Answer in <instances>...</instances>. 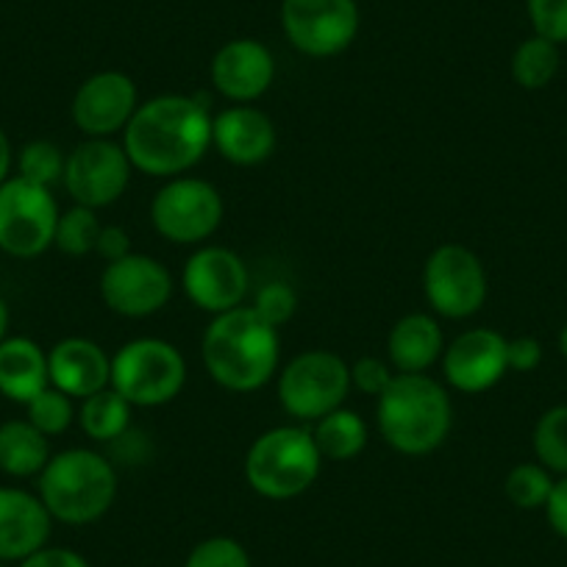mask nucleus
<instances>
[{"instance_id": "e433bc0d", "label": "nucleus", "mask_w": 567, "mask_h": 567, "mask_svg": "<svg viewBox=\"0 0 567 567\" xmlns=\"http://www.w3.org/2000/svg\"><path fill=\"white\" fill-rule=\"evenodd\" d=\"M20 567H90V561L73 548H40L29 559L20 561Z\"/></svg>"}, {"instance_id": "6e6552de", "label": "nucleus", "mask_w": 567, "mask_h": 567, "mask_svg": "<svg viewBox=\"0 0 567 567\" xmlns=\"http://www.w3.org/2000/svg\"><path fill=\"white\" fill-rule=\"evenodd\" d=\"M423 292L432 315L445 320H465L482 312L489 296L487 270L465 245H440L425 259Z\"/></svg>"}, {"instance_id": "b1692460", "label": "nucleus", "mask_w": 567, "mask_h": 567, "mask_svg": "<svg viewBox=\"0 0 567 567\" xmlns=\"http://www.w3.org/2000/svg\"><path fill=\"white\" fill-rule=\"evenodd\" d=\"M312 437L323 462H351L364 451L370 440V429L364 417L353 409H334L326 417L315 420Z\"/></svg>"}, {"instance_id": "ea45409f", "label": "nucleus", "mask_w": 567, "mask_h": 567, "mask_svg": "<svg viewBox=\"0 0 567 567\" xmlns=\"http://www.w3.org/2000/svg\"><path fill=\"white\" fill-rule=\"evenodd\" d=\"M9 171H12V142H9V136L0 128V184L12 178Z\"/></svg>"}, {"instance_id": "20e7f679", "label": "nucleus", "mask_w": 567, "mask_h": 567, "mask_svg": "<svg viewBox=\"0 0 567 567\" xmlns=\"http://www.w3.org/2000/svg\"><path fill=\"white\" fill-rule=\"evenodd\" d=\"M117 471L103 454L68 449L53 454L40 473V501L53 520L90 526L112 509L117 498Z\"/></svg>"}, {"instance_id": "f8f14e48", "label": "nucleus", "mask_w": 567, "mask_h": 567, "mask_svg": "<svg viewBox=\"0 0 567 567\" xmlns=\"http://www.w3.org/2000/svg\"><path fill=\"white\" fill-rule=\"evenodd\" d=\"M173 272L165 261L148 254H134L109 261L101 272V298L114 315L131 320L151 318L171 303Z\"/></svg>"}, {"instance_id": "0eeeda50", "label": "nucleus", "mask_w": 567, "mask_h": 567, "mask_svg": "<svg viewBox=\"0 0 567 567\" xmlns=\"http://www.w3.org/2000/svg\"><path fill=\"white\" fill-rule=\"evenodd\" d=\"M351 390V364L323 348L298 353L278 373V403L301 423H315L340 409Z\"/></svg>"}, {"instance_id": "c85d7f7f", "label": "nucleus", "mask_w": 567, "mask_h": 567, "mask_svg": "<svg viewBox=\"0 0 567 567\" xmlns=\"http://www.w3.org/2000/svg\"><path fill=\"white\" fill-rule=\"evenodd\" d=\"M101 228H103V223L97 220L95 209H86V206L75 204L73 209H68L59 215L53 245H56L64 256L95 254Z\"/></svg>"}, {"instance_id": "37998d69", "label": "nucleus", "mask_w": 567, "mask_h": 567, "mask_svg": "<svg viewBox=\"0 0 567 567\" xmlns=\"http://www.w3.org/2000/svg\"><path fill=\"white\" fill-rule=\"evenodd\" d=\"M0 567H7V561H0Z\"/></svg>"}, {"instance_id": "a19ab883", "label": "nucleus", "mask_w": 567, "mask_h": 567, "mask_svg": "<svg viewBox=\"0 0 567 567\" xmlns=\"http://www.w3.org/2000/svg\"><path fill=\"white\" fill-rule=\"evenodd\" d=\"M9 307L7 301H3V296H0V342L7 340V331H9Z\"/></svg>"}, {"instance_id": "a211bd4d", "label": "nucleus", "mask_w": 567, "mask_h": 567, "mask_svg": "<svg viewBox=\"0 0 567 567\" xmlns=\"http://www.w3.org/2000/svg\"><path fill=\"white\" fill-rule=\"evenodd\" d=\"M278 134L272 120L250 103H234L212 114V148L237 167L261 165L272 156Z\"/></svg>"}, {"instance_id": "79ce46f5", "label": "nucleus", "mask_w": 567, "mask_h": 567, "mask_svg": "<svg viewBox=\"0 0 567 567\" xmlns=\"http://www.w3.org/2000/svg\"><path fill=\"white\" fill-rule=\"evenodd\" d=\"M556 346H559V353L561 357L567 359V323L561 326V331H559V337H556Z\"/></svg>"}, {"instance_id": "f03ea898", "label": "nucleus", "mask_w": 567, "mask_h": 567, "mask_svg": "<svg viewBox=\"0 0 567 567\" xmlns=\"http://www.w3.org/2000/svg\"><path fill=\"white\" fill-rule=\"evenodd\" d=\"M200 359L215 384L228 392H256L281 364L278 329L254 307H237L212 318L200 340Z\"/></svg>"}, {"instance_id": "2f4dec72", "label": "nucleus", "mask_w": 567, "mask_h": 567, "mask_svg": "<svg viewBox=\"0 0 567 567\" xmlns=\"http://www.w3.org/2000/svg\"><path fill=\"white\" fill-rule=\"evenodd\" d=\"M184 567H254L245 545L234 537H206L189 550Z\"/></svg>"}, {"instance_id": "39448f33", "label": "nucleus", "mask_w": 567, "mask_h": 567, "mask_svg": "<svg viewBox=\"0 0 567 567\" xmlns=\"http://www.w3.org/2000/svg\"><path fill=\"white\" fill-rule=\"evenodd\" d=\"M323 471V456L307 425H276L259 434L245 454V482L267 501L307 493Z\"/></svg>"}, {"instance_id": "c9c22d12", "label": "nucleus", "mask_w": 567, "mask_h": 567, "mask_svg": "<svg viewBox=\"0 0 567 567\" xmlns=\"http://www.w3.org/2000/svg\"><path fill=\"white\" fill-rule=\"evenodd\" d=\"M506 362L515 373H532L543 364V346H539L537 337H512V340H506Z\"/></svg>"}, {"instance_id": "72a5a7b5", "label": "nucleus", "mask_w": 567, "mask_h": 567, "mask_svg": "<svg viewBox=\"0 0 567 567\" xmlns=\"http://www.w3.org/2000/svg\"><path fill=\"white\" fill-rule=\"evenodd\" d=\"M296 309H298V296L290 284L270 281L256 292L254 312L259 315L261 320H267L270 326H276V329H281L284 323H290Z\"/></svg>"}, {"instance_id": "5701e85b", "label": "nucleus", "mask_w": 567, "mask_h": 567, "mask_svg": "<svg viewBox=\"0 0 567 567\" xmlns=\"http://www.w3.org/2000/svg\"><path fill=\"white\" fill-rule=\"evenodd\" d=\"M51 443L29 420L0 425V471L14 478L40 476L51 462Z\"/></svg>"}, {"instance_id": "9b49d317", "label": "nucleus", "mask_w": 567, "mask_h": 567, "mask_svg": "<svg viewBox=\"0 0 567 567\" xmlns=\"http://www.w3.org/2000/svg\"><path fill=\"white\" fill-rule=\"evenodd\" d=\"M281 29L303 56H340L359 34V7L357 0H281Z\"/></svg>"}, {"instance_id": "f3484780", "label": "nucleus", "mask_w": 567, "mask_h": 567, "mask_svg": "<svg viewBox=\"0 0 567 567\" xmlns=\"http://www.w3.org/2000/svg\"><path fill=\"white\" fill-rule=\"evenodd\" d=\"M209 79L215 92L231 103H254L276 81V59L270 48L254 37H239L217 48L209 64Z\"/></svg>"}, {"instance_id": "cd10ccee", "label": "nucleus", "mask_w": 567, "mask_h": 567, "mask_svg": "<svg viewBox=\"0 0 567 567\" xmlns=\"http://www.w3.org/2000/svg\"><path fill=\"white\" fill-rule=\"evenodd\" d=\"M554 484L556 478L548 467H543L539 462H520V465H515L509 473H506L504 493L512 506L534 512V509H545Z\"/></svg>"}, {"instance_id": "f704fd0d", "label": "nucleus", "mask_w": 567, "mask_h": 567, "mask_svg": "<svg viewBox=\"0 0 567 567\" xmlns=\"http://www.w3.org/2000/svg\"><path fill=\"white\" fill-rule=\"evenodd\" d=\"M395 379V368L386 359L359 357L351 364V386L368 398H379Z\"/></svg>"}, {"instance_id": "f257e3e1", "label": "nucleus", "mask_w": 567, "mask_h": 567, "mask_svg": "<svg viewBox=\"0 0 567 567\" xmlns=\"http://www.w3.org/2000/svg\"><path fill=\"white\" fill-rule=\"evenodd\" d=\"M134 171L154 178L187 176L212 148V112L189 95H156L140 103L123 131Z\"/></svg>"}, {"instance_id": "ddd939ff", "label": "nucleus", "mask_w": 567, "mask_h": 567, "mask_svg": "<svg viewBox=\"0 0 567 567\" xmlns=\"http://www.w3.org/2000/svg\"><path fill=\"white\" fill-rule=\"evenodd\" d=\"M128 154L114 140H84L64 162L62 184L70 198L86 209H106L117 204L131 184Z\"/></svg>"}, {"instance_id": "c756f323", "label": "nucleus", "mask_w": 567, "mask_h": 567, "mask_svg": "<svg viewBox=\"0 0 567 567\" xmlns=\"http://www.w3.org/2000/svg\"><path fill=\"white\" fill-rule=\"evenodd\" d=\"M25 412H29L25 420L51 440L68 432L70 425H73L75 414H79V409L73 406V398L64 395L56 386H48V390H42L40 395L25 403Z\"/></svg>"}, {"instance_id": "9d476101", "label": "nucleus", "mask_w": 567, "mask_h": 567, "mask_svg": "<svg viewBox=\"0 0 567 567\" xmlns=\"http://www.w3.org/2000/svg\"><path fill=\"white\" fill-rule=\"evenodd\" d=\"M59 204L40 184L12 176L0 184V250L14 259L45 254L56 237Z\"/></svg>"}, {"instance_id": "4c0bfd02", "label": "nucleus", "mask_w": 567, "mask_h": 567, "mask_svg": "<svg viewBox=\"0 0 567 567\" xmlns=\"http://www.w3.org/2000/svg\"><path fill=\"white\" fill-rule=\"evenodd\" d=\"M95 254L101 256L103 261H117L123 256L131 254V234L125 231L123 226H103L101 237H97Z\"/></svg>"}, {"instance_id": "4468645a", "label": "nucleus", "mask_w": 567, "mask_h": 567, "mask_svg": "<svg viewBox=\"0 0 567 567\" xmlns=\"http://www.w3.org/2000/svg\"><path fill=\"white\" fill-rule=\"evenodd\" d=\"M184 296L212 318L243 307L250 287V272L243 256L223 245H204L182 270Z\"/></svg>"}, {"instance_id": "473e14b6", "label": "nucleus", "mask_w": 567, "mask_h": 567, "mask_svg": "<svg viewBox=\"0 0 567 567\" xmlns=\"http://www.w3.org/2000/svg\"><path fill=\"white\" fill-rule=\"evenodd\" d=\"M534 34L554 45H567V0H526Z\"/></svg>"}, {"instance_id": "412c9836", "label": "nucleus", "mask_w": 567, "mask_h": 567, "mask_svg": "<svg viewBox=\"0 0 567 567\" xmlns=\"http://www.w3.org/2000/svg\"><path fill=\"white\" fill-rule=\"evenodd\" d=\"M443 353L445 337L437 315L409 312L386 334V362L395 373H429Z\"/></svg>"}, {"instance_id": "bb28decb", "label": "nucleus", "mask_w": 567, "mask_h": 567, "mask_svg": "<svg viewBox=\"0 0 567 567\" xmlns=\"http://www.w3.org/2000/svg\"><path fill=\"white\" fill-rule=\"evenodd\" d=\"M534 456L556 476H567V403L539 414L532 434Z\"/></svg>"}, {"instance_id": "6ab92c4d", "label": "nucleus", "mask_w": 567, "mask_h": 567, "mask_svg": "<svg viewBox=\"0 0 567 567\" xmlns=\"http://www.w3.org/2000/svg\"><path fill=\"white\" fill-rule=\"evenodd\" d=\"M53 517L40 495L0 487V561H23L51 539Z\"/></svg>"}, {"instance_id": "423d86ee", "label": "nucleus", "mask_w": 567, "mask_h": 567, "mask_svg": "<svg viewBox=\"0 0 567 567\" xmlns=\"http://www.w3.org/2000/svg\"><path fill=\"white\" fill-rule=\"evenodd\" d=\"M187 384V359L173 342L136 337L112 357V390L131 406L154 409L176 401Z\"/></svg>"}, {"instance_id": "a878e982", "label": "nucleus", "mask_w": 567, "mask_h": 567, "mask_svg": "<svg viewBox=\"0 0 567 567\" xmlns=\"http://www.w3.org/2000/svg\"><path fill=\"white\" fill-rule=\"evenodd\" d=\"M561 68L559 45L543 40V37H528L512 53V79L520 90L537 92L545 90L556 79Z\"/></svg>"}, {"instance_id": "dca6fc26", "label": "nucleus", "mask_w": 567, "mask_h": 567, "mask_svg": "<svg viewBox=\"0 0 567 567\" xmlns=\"http://www.w3.org/2000/svg\"><path fill=\"white\" fill-rule=\"evenodd\" d=\"M443 375L456 392L482 395L493 390L506 373V337L495 329L462 331L443 353Z\"/></svg>"}, {"instance_id": "7c9ffc66", "label": "nucleus", "mask_w": 567, "mask_h": 567, "mask_svg": "<svg viewBox=\"0 0 567 567\" xmlns=\"http://www.w3.org/2000/svg\"><path fill=\"white\" fill-rule=\"evenodd\" d=\"M64 162H68V156L59 151V145H53L51 140H34L29 145H23V151H20L18 176L51 189L53 184L62 182Z\"/></svg>"}, {"instance_id": "393cba45", "label": "nucleus", "mask_w": 567, "mask_h": 567, "mask_svg": "<svg viewBox=\"0 0 567 567\" xmlns=\"http://www.w3.org/2000/svg\"><path fill=\"white\" fill-rule=\"evenodd\" d=\"M131 414H134V406L117 390L106 386V390L81 401L75 420H79L81 432L90 440H95V443H114V440L128 434Z\"/></svg>"}, {"instance_id": "7ed1b4c3", "label": "nucleus", "mask_w": 567, "mask_h": 567, "mask_svg": "<svg viewBox=\"0 0 567 567\" xmlns=\"http://www.w3.org/2000/svg\"><path fill=\"white\" fill-rule=\"evenodd\" d=\"M375 425L398 454H434L451 434L454 403L429 373H395L392 384L375 398Z\"/></svg>"}, {"instance_id": "58836bf2", "label": "nucleus", "mask_w": 567, "mask_h": 567, "mask_svg": "<svg viewBox=\"0 0 567 567\" xmlns=\"http://www.w3.org/2000/svg\"><path fill=\"white\" fill-rule=\"evenodd\" d=\"M545 517H548V526L554 528V534L567 539V476L556 478L548 504H545Z\"/></svg>"}, {"instance_id": "aec40b11", "label": "nucleus", "mask_w": 567, "mask_h": 567, "mask_svg": "<svg viewBox=\"0 0 567 567\" xmlns=\"http://www.w3.org/2000/svg\"><path fill=\"white\" fill-rule=\"evenodd\" d=\"M51 386L62 390L73 401L95 395L112 384V357L86 337H68L48 353Z\"/></svg>"}, {"instance_id": "4be33fe9", "label": "nucleus", "mask_w": 567, "mask_h": 567, "mask_svg": "<svg viewBox=\"0 0 567 567\" xmlns=\"http://www.w3.org/2000/svg\"><path fill=\"white\" fill-rule=\"evenodd\" d=\"M51 386L48 353L29 337L0 342V392L14 403H29Z\"/></svg>"}, {"instance_id": "2eb2a0df", "label": "nucleus", "mask_w": 567, "mask_h": 567, "mask_svg": "<svg viewBox=\"0 0 567 567\" xmlns=\"http://www.w3.org/2000/svg\"><path fill=\"white\" fill-rule=\"evenodd\" d=\"M136 109H140V92L134 79L120 70H103L90 75L75 90L70 114L75 128L90 140H112L114 134L125 131Z\"/></svg>"}, {"instance_id": "1a4fd4ad", "label": "nucleus", "mask_w": 567, "mask_h": 567, "mask_svg": "<svg viewBox=\"0 0 567 567\" xmlns=\"http://www.w3.org/2000/svg\"><path fill=\"white\" fill-rule=\"evenodd\" d=\"M226 206L220 189L206 178L176 176L151 200L156 234L173 245H200L220 228Z\"/></svg>"}]
</instances>
